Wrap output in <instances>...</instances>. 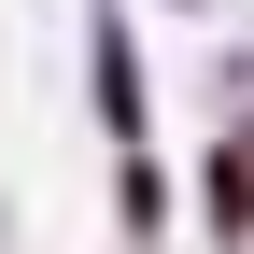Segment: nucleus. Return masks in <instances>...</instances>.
<instances>
[{"label": "nucleus", "instance_id": "obj_1", "mask_svg": "<svg viewBox=\"0 0 254 254\" xmlns=\"http://www.w3.org/2000/svg\"><path fill=\"white\" fill-rule=\"evenodd\" d=\"M85 99H99V141H155V71L127 43V0L85 14Z\"/></svg>", "mask_w": 254, "mask_h": 254}, {"label": "nucleus", "instance_id": "obj_2", "mask_svg": "<svg viewBox=\"0 0 254 254\" xmlns=\"http://www.w3.org/2000/svg\"><path fill=\"white\" fill-rule=\"evenodd\" d=\"M198 226H212V254H254V141L240 127H212V155H198Z\"/></svg>", "mask_w": 254, "mask_h": 254}, {"label": "nucleus", "instance_id": "obj_3", "mask_svg": "<svg viewBox=\"0 0 254 254\" xmlns=\"http://www.w3.org/2000/svg\"><path fill=\"white\" fill-rule=\"evenodd\" d=\"M170 170H155V141H113V240L127 254H155V240H170Z\"/></svg>", "mask_w": 254, "mask_h": 254}, {"label": "nucleus", "instance_id": "obj_4", "mask_svg": "<svg viewBox=\"0 0 254 254\" xmlns=\"http://www.w3.org/2000/svg\"><path fill=\"white\" fill-rule=\"evenodd\" d=\"M226 127H240V141H254V99H240V113H226Z\"/></svg>", "mask_w": 254, "mask_h": 254}]
</instances>
